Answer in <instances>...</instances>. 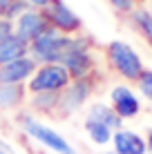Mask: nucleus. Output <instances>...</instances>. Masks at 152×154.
<instances>
[{
	"label": "nucleus",
	"mask_w": 152,
	"mask_h": 154,
	"mask_svg": "<svg viewBox=\"0 0 152 154\" xmlns=\"http://www.w3.org/2000/svg\"><path fill=\"white\" fill-rule=\"evenodd\" d=\"M134 2H137V5H141V2H143V0H134Z\"/></svg>",
	"instance_id": "a878e982"
},
{
	"label": "nucleus",
	"mask_w": 152,
	"mask_h": 154,
	"mask_svg": "<svg viewBox=\"0 0 152 154\" xmlns=\"http://www.w3.org/2000/svg\"><path fill=\"white\" fill-rule=\"evenodd\" d=\"M9 36H14V20L0 16V40L9 38Z\"/></svg>",
	"instance_id": "412c9836"
},
{
	"label": "nucleus",
	"mask_w": 152,
	"mask_h": 154,
	"mask_svg": "<svg viewBox=\"0 0 152 154\" xmlns=\"http://www.w3.org/2000/svg\"><path fill=\"white\" fill-rule=\"evenodd\" d=\"M0 154H14V152H11V147H9L2 139H0Z\"/></svg>",
	"instance_id": "5701e85b"
},
{
	"label": "nucleus",
	"mask_w": 152,
	"mask_h": 154,
	"mask_svg": "<svg viewBox=\"0 0 152 154\" xmlns=\"http://www.w3.org/2000/svg\"><path fill=\"white\" fill-rule=\"evenodd\" d=\"M70 42H72V36L60 34L58 29H54L49 25L43 34H38L29 42V56L34 58L38 65H45V63H60V58L67 51Z\"/></svg>",
	"instance_id": "f257e3e1"
},
{
	"label": "nucleus",
	"mask_w": 152,
	"mask_h": 154,
	"mask_svg": "<svg viewBox=\"0 0 152 154\" xmlns=\"http://www.w3.org/2000/svg\"><path fill=\"white\" fill-rule=\"evenodd\" d=\"M47 27H49V23H47L43 9H34V7H29L23 16H18L14 20V34L18 38H23L25 42H31L38 34H43Z\"/></svg>",
	"instance_id": "0eeeda50"
},
{
	"label": "nucleus",
	"mask_w": 152,
	"mask_h": 154,
	"mask_svg": "<svg viewBox=\"0 0 152 154\" xmlns=\"http://www.w3.org/2000/svg\"><path fill=\"white\" fill-rule=\"evenodd\" d=\"M58 100H60V92H38L31 103L40 112H51V109H58Z\"/></svg>",
	"instance_id": "dca6fc26"
},
{
	"label": "nucleus",
	"mask_w": 152,
	"mask_h": 154,
	"mask_svg": "<svg viewBox=\"0 0 152 154\" xmlns=\"http://www.w3.org/2000/svg\"><path fill=\"white\" fill-rule=\"evenodd\" d=\"M87 119L98 121V123L107 125L110 130H119L121 123H123V119L114 112V107H107V105H103V103H96V105H94V107L90 109V116H87Z\"/></svg>",
	"instance_id": "4468645a"
},
{
	"label": "nucleus",
	"mask_w": 152,
	"mask_h": 154,
	"mask_svg": "<svg viewBox=\"0 0 152 154\" xmlns=\"http://www.w3.org/2000/svg\"><path fill=\"white\" fill-rule=\"evenodd\" d=\"M20 123H23V127L29 132L31 136H34V139H38L40 143H45V145L51 147L54 152H58V154H76L74 150H72V145L63 139L60 134H56L54 130L40 125L38 121H34L31 116H23V119H20Z\"/></svg>",
	"instance_id": "423d86ee"
},
{
	"label": "nucleus",
	"mask_w": 152,
	"mask_h": 154,
	"mask_svg": "<svg viewBox=\"0 0 152 154\" xmlns=\"http://www.w3.org/2000/svg\"><path fill=\"white\" fill-rule=\"evenodd\" d=\"M36 67H38V63L29 54L16 58L11 63H5V65H0V83H23L25 78H31Z\"/></svg>",
	"instance_id": "1a4fd4ad"
},
{
	"label": "nucleus",
	"mask_w": 152,
	"mask_h": 154,
	"mask_svg": "<svg viewBox=\"0 0 152 154\" xmlns=\"http://www.w3.org/2000/svg\"><path fill=\"white\" fill-rule=\"evenodd\" d=\"M25 98V87L20 83H0V109L16 107Z\"/></svg>",
	"instance_id": "ddd939ff"
},
{
	"label": "nucleus",
	"mask_w": 152,
	"mask_h": 154,
	"mask_svg": "<svg viewBox=\"0 0 152 154\" xmlns=\"http://www.w3.org/2000/svg\"><path fill=\"white\" fill-rule=\"evenodd\" d=\"M105 54H107L110 65L114 67V72L121 74L125 81H139V76L145 69L139 54L123 40H112L105 47Z\"/></svg>",
	"instance_id": "7ed1b4c3"
},
{
	"label": "nucleus",
	"mask_w": 152,
	"mask_h": 154,
	"mask_svg": "<svg viewBox=\"0 0 152 154\" xmlns=\"http://www.w3.org/2000/svg\"><path fill=\"white\" fill-rule=\"evenodd\" d=\"M27 9H29V2H27V0H14V2L9 5V7L5 9L0 16H5V18H9V20H16L18 16H23L25 11H27Z\"/></svg>",
	"instance_id": "a211bd4d"
},
{
	"label": "nucleus",
	"mask_w": 152,
	"mask_h": 154,
	"mask_svg": "<svg viewBox=\"0 0 152 154\" xmlns=\"http://www.w3.org/2000/svg\"><path fill=\"white\" fill-rule=\"evenodd\" d=\"M112 141H114V147H116V154H145V143L134 132L119 130L112 136Z\"/></svg>",
	"instance_id": "9b49d317"
},
{
	"label": "nucleus",
	"mask_w": 152,
	"mask_h": 154,
	"mask_svg": "<svg viewBox=\"0 0 152 154\" xmlns=\"http://www.w3.org/2000/svg\"><path fill=\"white\" fill-rule=\"evenodd\" d=\"M27 2H29V7H34V9H43L49 0H27Z\"/></svg>",
	"instance_id": "4be33fe9"
},
{
	"label": "nucleus",
	"mask_w": 152,
	"mask_h": 154,
	"mask_svg": "<svg viewBox=\"0 0 152 154\" xmlns=\"http://www.w3.org/2000/svg\"><path fill=\"white\" fill-rule=\"evenodd\" d=\"M29 54V42H25L18 36H9V38L0 40V65L5 63H11L16 58H23Z\"/></svg>",
	"instance_id": "f8f14e48"
},
{
	"label": "nucleus",
	"mask_w": 152,
	"mask_h": 154,
	"mask_svg": "<svg viewBox=\"0 0 152 154\" xmlns=\"http://www.w3.org/2000/svg\"><path fill=\"white\" fill-rule=\"evenodd\" d=\"M107 2L112 5L119 14H128V16L137 9V2H134V0H107Z\"/></svg>",
	"instance_id": "aec40b11"
},
{
	"label": "nucleus",
	"mask_w": 152,
	"mask_h": 154,
	"mask_svg": "<svg viewBox=\"0 0 152 154\" xmlns=\"http://www.w3.org/2000/svg\"><path fill=\"white\" fill-rule=\"evenodd\" d=\"M148 147H150V150H152V132H150V134H148Z\"/></svg>",
	"instance_id": "393cba45"
},
{
	"label": "nucleus",
	"mask_w": 152,
	"mask_h": 154,
	"mask_svg": "<svg viewBox=\"0 0 152 154\" xmlns=\"http://www.w3.org/2000/svg\"><path fill=\"white\" fill-rule=\"evenodd\" d=\"M43 14H45L47 23H49L54 29H58L60 34L76 36L78 31H81V27H83L81 18H78L63 0H49V2L43 7Z\"/></svg>",
	"instance_id": "39448f33"
},
{
	"label": "nucleus",
	"mask_w": 152,
	"mask_h": 154,
	"mask_svg": "<svg viewBox=\"0 0 152 154\" xmlns=\"http://www.w3.org/2000/svg\"><path fill=\"white\" fill-rule=\"evenodd\" d=\"M130 20H132V25L141 31V36L152 45V11L137 7L132 14H130Z\"/></svg>",
	"instance_id": "2eb2a0df"
},
{
	"label": "nucleus",
	"mask_w": 152,
	"mask_h": 154,
	"mask_svg": "<svg viewBox=\"0 0 152 154\" xmlns=\"http://www.w3.org/2000/svg\"><path fill=\"white\" fill-rule=\"evenodd\" d=\"M112 103H114V112L121 119H130L139 112V98L125 85H119V87L112 89Z\"/></svg>",
	"instance_id": "9d476101"
},
{
	"label": "nucleus",
	"mask_w": 152,
	"mask_h": 154,
	"mask_svg": "<svg viewBox=\"0 0 152 154\" xmlns=\"http://www.w3.org/2000/svg\"><path fill=\"white\" fill-rule=\"evenodd\" d=\"M92 40L87 36H72L67 51L60 58V65L70 72V78H85L94 69V58L90 54Z\"/></svg>",
	"instance_id": "f03ea898"
},
{
	"label": "nucleus",
	"mask_w": 152,
	"mask_h": 154,
	"mask_svg": "<svg viewBox=\"0 0 152 154\" xmlns=\"http://www.w3.org/2000/svg\"><path fill=\"white\" fill-rule=\"evenodd\" d=\"M11 2H14V0H0V14H2L5 9H7L9 5H11Z\"/></svg>",
	"instance_id": "b1692460"
},
{
	"label": "nucleus",
	"mask_w": 152,
	"mask_h": 154,
	"mask_svg": "<svg viewBox=\"0 0 152 154\" xmlns=\"http://www.w3.org/2000/svg\"><path fill=\"white\" fill-rule=\"evenodd\" d=\"M90 92H92V78H90V76H85V78H74V83L70 81V85L60 92L58 109H60L63 114L74 112V109H78V107L87 100Z\"/></svg>",
	"instance_id": "6e6552de"
},
{
	"label": "nucleus",
	"mask_w": 152,
	"mask_h": 154,
	"mask_svg": "<svg viewBox=\"0 0 152 154\" xmlns=\"http://www.w3.org/2000/svg\"><path fill=\"white\" fill-rule=\"evenodd\" d=\"M85 130H87V134L92 136V141H96V143H107L110 139H112V130H110L107 125L94 121V119L85 121Z\"/></svg>",
	"instance_id": "f3484780"
},
{
	"label": "nucleus",
	"mask_w": 152,
	"mask_h": 154,
	"mask_svg": "<svg viewBox=\"0 0 152 154\" xmlns=\"http://www.w3.org/2000/svg\"><path fill=\"white\" fill-rule=\"evenodd\" d=\"M139 89L148 100H152V69H143V74L139 76Z\"/></svg>",
	"instance_id": "6ab92c4d"
},
{
	"label": "nucleus",
	"mask_w": 152,
	"mask_h": 154,
	"mask_svg": "<svg viewBox=\"0 0 152 154\" xmlns=\"http://www.w3.org/2000/svg\"><path fill=\"white\" fill-rule=\"evenodd\" d=\"M70 72L60 65V63H45V65L36 67V72L31 74L29 89L34 94L38 92H63L70 85Z\"/></svg>",
	"instance_id": "20e7f679"
}]
</instances>
